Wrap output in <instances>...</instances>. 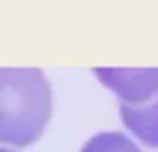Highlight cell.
<instances>
[{"instance_id":"obj_1","label":"cell","mask_w":158,"mask_h":152,"mask_svg":"<svg viewBox=\"0 0 158 152\" xmlns=\"http://www.w3.org/2000/svg\"><path fill=\"white\" fill-rule=\"evenodd\" d=\"M50 118L52 88L40 68H0V144H34Z\"/></svg>"},{"instance_id":"obj_2","label":"cell","mask_w":158,"mask_h":152,"mask_svg":"<svg viewBox=\"0 0 158 152\" xmlns=\"http://www.w3.org/2000/svg\"><path fill=\"white\" fill-rule=\"evenodd\" d=\"M92 74L120 104L142 106L158 94V68H92Z\"/></svg>"},{"instance_id":"obj_3","label":"cell","mask_w":158,"mask_h":152,"mask_svg":"<svg viewBox=\"0 0 158 152\" xmlns=\"http://www.w3.org/2000/svg\"><path fill=\"white\" fill-rule=\"evenodd\" d=\"M120 120L130 134L148 148L158 150V94L142 106H118Z\"/></svg>"},{"instance_id":"obj_4","label":"cell","mask_w":158,"mask_h":152,"mask_svg":"<svg viewBox=\"0 0 158 152\" xmlns=\"http://www.w3.org/2000/svg\"><path fill=\"white\" fill-rule=\"evenodd\" d=\"M80 152H142L134 140L122 132H100L94 134Z\"/></svg>"},{"instance_id":"obj_5","label":"cell","mask_w":158,"mask_h":152,"mask_svg":"<svg viewBox=\"0 0 158 152\" xmlns=\"http://www.w3.org/2000/svg\"><path fill=\"white\" fill-rule=\"evenodd\" d=\"M0 152H14V150H8V148H4V146H0Z\"/></svg>"}]
</instances>
